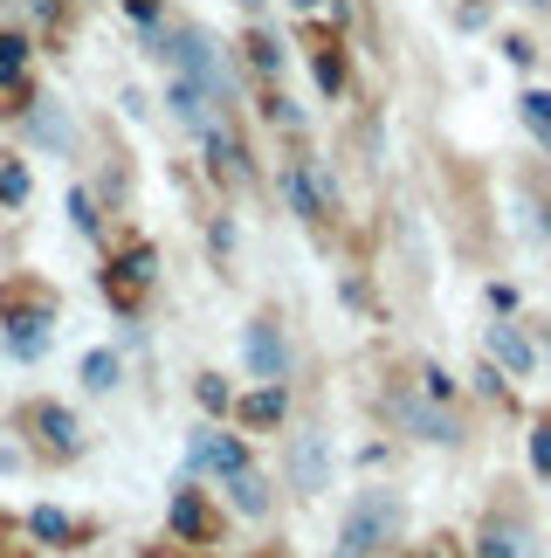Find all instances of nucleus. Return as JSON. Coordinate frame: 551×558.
Listing matches in <instances>:
<instances>
[{"instance_id": "nucleus-1", "label": "nucleus", "mask_w": 551, "mask_h": 558, "mask_svg": "<svg viewBox=\"0 0 551 558\" xmlns=\"http://www.w3.org/2000/svg\"><path fill=\"white\" fill-rule=\"evenodd\" d=\"M166 56H173L180 62V70H186V83H200V90L207 97H228V76H221V56H215V41H207V35H173V49H166Z\"/></svg>"}, {"instance_id": "nucleus-2", "label": "nucleus", "mask_w": 551, "mask_h": 558, "mask_svg": "<svg viewBox=\"0 0 551 558\" xmlns=\"http://www.w3.org/2000/svg\"><path fill=\"white\" fill-rule=\"evenodd\" d=\"M387 531H393V504H387V497H366V504L352 510V524H345V545H338V558H366L379 538H387Z\"/></svg>"}, {"instance_id": "nucleus-3", "label": "nucleus", "mask_w": 551, "mask_h": 558, "mask_svg": "<svg viewBox=\"0 0 551 558\" xmlns=\"http://www.w3.org/2000/svg\"><path fill=\"white\" fill-rule=\"evenodd\" d=\"M290 483L304 489V497L331 489V456H325V435H296V448H290Z\"/></svg>"}, {"instance_id": "nucleus-4", "label": "nucleus", "mask_w": 551, "mask_h": 558, "mask_svg": "<svg viewBox=\"0 0 551 558\" xmlns=\"http://www.w3.org/2000/svg\"><path fill=\"white\" fill-rule=\"evenodd\" d=\"M194 469H207V476H235V469H248V448L235 435H194Z\"/></svg>"}, {"instance_id": "nucleus-5", "label": "nucleus", "mask_w": 551, "mask_h": 558, "mask_svg": "<svg viewBox=\"0 0 551 558\" xmlns=\"http://www.w3.org/2000/svg\"><path fill=\"white\" fill-rule=\"evenodd\" d=\"M242 345H248V366H256V379H283V366H290V352H283V338H276V325H269V317H256V325H248V338H242Z\"/></svg>"}, {"instance_id": "nucleus-6", "label": "nucleus", "mask_w": 551, "mask_h": 558, "mask_svg": "<svg viewBox=\"0 0 551 558\" xmlns=\"http://www.w3.org/2000/svg\"><path fill=\"white\" fill-rule=\"evenodd\" d=\"M490 366H503L511 379H524L538 366V352H531V338H524L517 325H490Z\"/></svg>"}, {"instance_id": "nucleus-7", "label": "nucleus", "mask_w": 551, "mask_h": 558, "mask_svg": "<svg viewBox=\"0 0 551 558\" xmlns=\"http://www.w3.org/2000/svg\"><path fill=\"white\" fill-rule=\"evenodd\" d=\"M145 283H152V248H138V255H124V263H118L111 276H103V290H111V304H118V311H132Z\"/></svg>"}, {"instance_id": "nucleus-8", "label": "nucleus", "mask_w": 551, "mask_h": 558, "mask_svg": "<svg viewBox=\"0 0 551 558\" xmlns=\"http://www.w3.org/2000/svg\"><path fill=\"white\" fill-rule=\"evenodd\" d=\"M35 435L49 441L56 456H76V441H83V435H76V414H70V407H49V400L35 407Z\"/></svg>"}, {"instance_id": "nucleus-9", "label": "nucleus", "mask_w": 551, "mask_h": 558, "mask_svg": "<svg viewBox=\"0 0 551 558\" xmlns=\"http://www.w3.org/2000/svg\"><path fill=\"white\" fill-rule=\"evenodd\" d=\"M49 311H35V317H14V325H8V352L14 359H41V352H49Z\"/></svg>"}, {"instance_id": "nucleus-10", "label": "nucleus", "mask_w": 551, "mask_h": 558, "mask_svg": "<svg viewBox=\"0 0 551 558\" xmlns=\"http://www.w3.org/2000/svg\"><path fill=\"white\" fill-rule=\"evenodd\" d=\"M393 414H400V421H407V427H414V435H420V441H455V421H449V414H441V407H420V400H400V407H393Z\"/></svg>"}, {"instance_id": "nucleus-11", "label": "nucleus", "mask_w": 551, "mask_h": 558, "mask_svg": "<svg viewBox=\"0 0 551 558\" xmlns=\"http://www.w3.org/2000/svg\"><path fill=\"white\" fill-rule=\"evenodd\" d=\"M166 97H173V111H180V124H194V132H215V118H207V104H215V97H207L200 90V83H173V90H166Z\"/></svg>"}, {"instance_id": "nucleus-12", "label": "nucleus", "mask_w": 551, "mask_h": 558, "mask_svg": "<svg viewBox=\"0 0 551 558\" xmlns=\"http://www.w3.org/2000/svg\"><path fill=\"white\" fill-rule=\"evenodd\" d=\"M283 193H290V207L304 214V221H325V193L310 186V173H304V166H290V173H283Z\"/></svg>"}, {"instance_id": "nucleus-13", "label": "nucleus", "mask_w": 551, "mask_h": 558, "mask_svg": "<svg viewBox=\"0 0 551 558\" xmlns=\"http://www.w3.org/2000/svg\"><path fill=\"white\" fill-rule=\"evenodd\" d=\"M173 531H180V538H207V531H215V518H207V504L194 497V489L173 497Z\"/></svg>"}, {"instance_id": "nucleus-14", "label": "nucleus", "mask_w": 551, "mask_h": 558, "mask_svg": "<svg viewBox=\"0 0 551 558\" xmlns=\"http://www.w3.org/2000/svg\"><path fill=\"white\" fill-rule=\"evenodd\" d=\"M228 489H235V510H248V518H262V510H269V483L256 476V469H235Z\"/></svg>"}, {"instance_id": "nucleus-15", "label": "nucleus", "mask_w": 551, "mask_h": 558, "mask_svg": "<svg viewBox=\"0 0 551 558\" xmlns=\"http://www.w3.org/2000/svg\"><path fill=\"white\" fill-rule=\"evenodd\" d=\"M242 421H248V427H276V421H283V386L248 393V400H242Z\"/></svg>"}, {"instance_id": "nucleus-16", "label": "nucleus", "mask_w": 551, "mask_h": 558, "mask_svg": "<svg viewBox=\"0 0 551 558\" xmlns=\"http://www.w3.org/2000/svg\"><path fill=\"white\" fill-rule=\"evenodd\" d=\"M28 132H35L41 145H56V153H62V145H70V118H62V111H56V104H35V118H28Z\"/></svg>"}, {"instance_id": "nucleus-17", "label": "nucleus", "mask_w": 551, "mask_h": 558, "mask_svg": "<svg viewBox=\"0 0 551 558\" xmlns=\"http://www.w3.org/2000/svg\"><path fill=\"white\" fill-rule=\"evenodd\" d=\"M83 386H90V393H111V386H118V359L90 352V359H83Z\"/></svg>"}, {"instance_id": "nucleus-18", "label": "nucleus", "mask_w": 551, "mask_h": 558, "mask_svg": "<svg viewBox=\"0 0 551 558\" xmlns=\"http://www.w3.org/2000/svg\"><path fill=\"white\" fill-rule=\"evenodd\" d=\"M28 531H35V538H49V545H62V538H76V524L62 518V510H49V504H41L35 518H28Z\"/></svg>"}, {"instance_id": "nucleus-19", "label": "nucleus", "mask_w": 551, "mask_h": 558, "mask_svg": "<svg viewBox=\"0 0 551 558\" xmlns=\"http://www.w3.org/2000/svg\"><path fill=\"white\" fill-rule=\"evenodd\" d=\"M524 124L538 138H551V90H524Z\"/></svg>"}, {"instance_id": "nucleus-20", "label": "nucleus", "mask_w": 551, "mask_h": 558, "mask_svg": "<svg viewBox=\"0 0 551 558\" xmlns=\"http://www.w3.org/2000/svg\"><path fill=\"white\" fill-rule=\"evenodd\" d=\"M482 558H524L517 551V531L511 524H490V531H482Z\"/></svg>"}, {"instance_id": "nucleus-21", "label": "nucleus", "mask_w": 551, "mask_h": 558, "mask_svg": "<svg viewBox=\"0 0 551 558\" xmlns=\"http://www.w3.org/2000/svg\"><path fill=\"white\" fill-rule=\"evenodd\" d=\"M21 62H28V41H21V35H0V83H14Z\"/></svg>"}, {"instance_id": "nucleus-22", "label": "nucleus", "mask_w": 551, "mask_h": 558, "mask_svg": "<svg viewBox=\"0 0 551 558\" xmlns=\"http://www.w3.org/2000/svg\"><path fill=\"white\" fill-rule=\"evenodd\" d=\"M248 56H256V70H276V62H283V49H276L269 35H248Z\"/></svg>"}, {"instance_id": "nucleus-23", "label": "nucleus", "mask_w": 551, "mask_h": 558, "mask_svg": "<svg viewBox=\"0 0 551 558\" xmlns=\"http://www.w3.org/2000/svg\"><path fill=\"white\" fill-rule=\"evenodd\" d=\"M531 469H544V476H551V427H538V435H531Z\"/></svg>"}, {"instance_id": "nucleus-24", "label": "nucleus", "mask_w": 551, "mask_h": 558, "mask_svg": "<svg viewBox=\"0 0 551 558\" xmlns=\"http://www.w3.org/2000/svg\"><path fill=\"white\" fill-rule=\"evenodd\" d=\"M200 407H215V414H221V407H228V386L221 379H200Z\"/></svg>"}, {"instance_id": "nucleus-25", "label": "nucleus", "mask_w": 551, "mask_h": 558, "mask_svg": "<svg viewBox=\"0 0 551 558\" xmlns=\"http://www.w3.org/2000/svg\"><path fill=\"white\" fill-rule=\"evenodd\" d=\"M70 214H76V228H97V214H90V193H70Z\"/></svg>"}, {"instance_id": "nucleus-26", "label": "nucleus", "mask_w": 551, "mask_h": 558, "mask_svg": "<svg viewBox=\"0 0 551 558\" xmlns=\"http://www.w3.org/2000/svg\"><path fill=\"white\" fill-rule=\"evenodd\" d=\"M338 76H345V70H338V56H317V83H325V90H338Z\"/></svg>"}, {"instance_id": "nucleus-27", "label": "nucleus", "mask_w": 551, "mask_h": 558, "mask_svg": "<svg viewBox=\"0 0 551 558\" xmlns=\"http://www.w3.org/2000/svg\"><path fill=\"white\" fill-rule=\"evenodd\" d=\"M428 393H434V400H449V393H455V379L441 373V366H428Z\"/></svg>"}, {"instance_id": "nucleus-28", "label": "nucleus", "mask_w": 551, "mask_h": 558, "mask_svg": "<svg viewBox=\"0 0 551 558\" xmlns=\"http://www.w3.org/2000/svg\"><path fill=\"white\" fill-rule=\"evenodd\" d=\"M296 8H317V0H296Z\"/></svg>"}, {"instance_id": "nucleus-29", "label": "nucleus", "mask_w": 551, "mask_h": 558, "mask_svg": "<svg viewBox=\"0 0 551 558\" xmlns=\"http://www.w3.org/2000/svg\"><path fill=\"white\" fill-rule=\"evenodd\" d=\"M531 8H551V0H531Z\"/></svg>"}, {"instance_id": "nucleus-30", "label": "nucleus", "mask_w": 551, "mask_h": 558, "mask_svg": "<svg viewBox=\"0 0 551 558\" xmlns=\"http://www.w3.org/2000/svg\"><path fill=\"white\" fill-rule=\"evenodd\" d=\"M544 234H551V214H544Z\"/></svg>"}]
</instances>
